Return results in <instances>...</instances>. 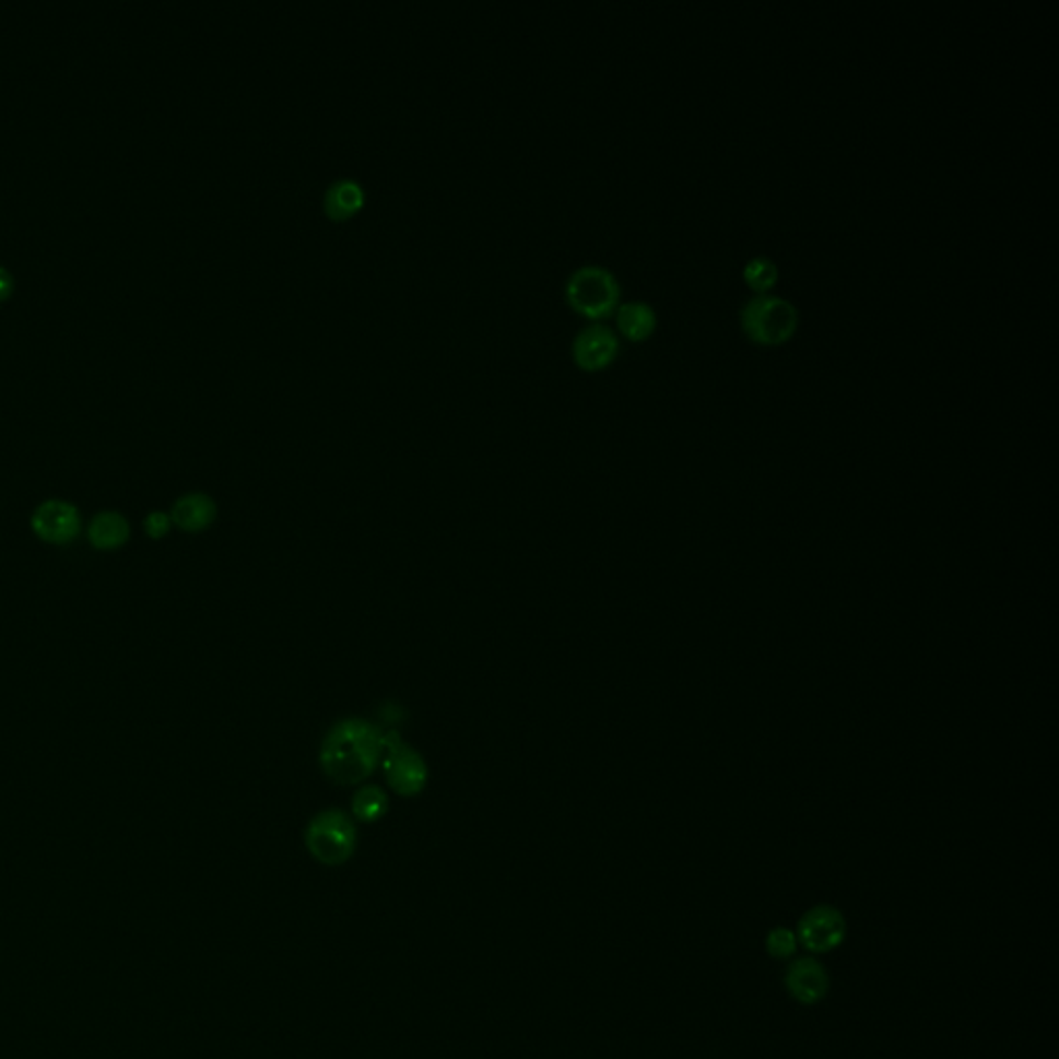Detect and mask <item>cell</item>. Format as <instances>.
Masks as SVG:
<instances>
[{
    "mask_svg": "<svg viewBox=\"0 0 1059 1059\" xmlns=\"http://www.w3.org/2000/svg\"><path fill=\"white\" fill-rule=\"evenodd\" d=\"M217 518V505L205 493H187L174 503L170 520L185 532H203Z\"/></svg>",
    "mask_w": 1059,
    "mask_h": 1059,
    "instance_id": "12",
    "label": "cell"
},
{
    "mask_svg": "<svg viewBox=\"0 0 1059 1059\" xmlns=\"http://www.w3.org/2000/svg\"><path fill=\"white\" fill-rule=\"evenodd\" d=\"M386 731L365 718L338 720L319 748V768L338 787H358L381 764Z\"/></svg>",
    "mask_w": 1059,
    "mask_h": 1059,
    "instance_id": "1",
    "label": "cell"
},
{
    "mask_svg": "<svg viewBox=\"0 0 1059 1059\" xmlns=\"http://www.w3.org/2000/svg\"><path fill=\"white\" fill-rule=\"evenodd\" d=\"M621 340L607 323H588L572 340V361L584 373H600L615 363Z\"/></svg>",
    "mask_w": 1059,
    "mask_h": 1059,
    "instance_id": "6",
    "label": "cell"
},
{
    "mask_svg": "<svg viewBox=\"0 0 1059 1059\" xmlns=\"http://www.w3.org/2000/svg\"><path fill=\"white\" fill-rule=\"evenodd\" d=\"M387 809H389V799L381 787L361 785L352 797V817L363 824L379 822L386 815Z\"/></svg>",
    "mask_w": 1059,
    "mask_h": 1059,
    "instance_id": "14",
    "label": "cell"
},
{
    "mask_svg": "<svg viewBox=\"0 0 1059 1059\" xmlns=\"http://www.w3.org/2000/svg\"><path fill=\"white\" fill-rule=\"evenodd\" d=\"M87 539L99 551L118 549L129 539V521L116 511H104L90 523Z\"/></svg>",
    "mask_w": 1059,
    "mask_h": 1059,
    "instance_id": "13",
    "label": "cell"
},
{
    "mask_svg": "<svg viewBox=\"0 0 1059 1059\" xmlns=\"http://www.w3.org/2000/svg\"><path fill=\"white\" fill-rule=\"evenodd\" d=\"M797 945H799L797 933L790 931L787 927L772 929L768 938H766V950H768L772 958H776V961H787V958H790L797 952Z\"/></svg>",
    "mask_w": 1059,
    "mask_h": 1059,
    "instance_id": "16",
    "label": "cell"
},
{
    "mask_svg": "<svg viewBox=\"0 0 1059 1059\" xmlns=\"http://www.w3.org/2000/svg\"><path fill=\"white\" fill-rule=\"evenodd\" d=\"M621 282L613 271L598 263H584L572 271L563 284L567 307L588 323H604L621 305Z\"/></svg>",
    "mask_w": 1059,
    "mask_h": 1059,
    "instance_id": "2",
    "label": "cell"
},
{
    "mask_svg": "<svg viewBox=\"0 0 1059 1059\" xmlns=\"http://www.w3.org/2000/svg\"><path fill=\"white\" fill-rule=\"evenodd\" d=\"M799 308L790 301L774 294H757L739 313L743 336L757 346L774 348L787 344L799 329Z\"/></svg>",
    "mask_w": 1059,
    "mask_h": 1059,
    "instance_id": "3",
    "label": "cell"
},
{
    "mask_svg": "<svg viewBox=\"0 0 1059 1059\" xmlns=\"http://www.w3.org/2000/svg\"><path fill=\"white\" fill-rule=\"evenodd\" d=\"M778 266L772 261L770 257L766 255H757V257H752L745 268H743V280L748 284V289L757 294H768L776 282H778Z\"/></svg>",
    "mask_w": 1059,
    "mask_h": 1059,
    "instance_id": "15",
    "label": "cell"
},
{
    "mask_svg": "<svg viewBox=\"0 0 1059 1059\" xmlns=\"http://www.w3.org/2000/svg\"><path fill=\"white\" fill-rule=\"evenodd\" d=\"M170 516L162 514V511H154L145 518V532L152 537V539H162L164 534H168L170 530Z\"/></svg>",
    "mask_w": 1059,
    "mask_h": 1059,
    "instance_id": "17",
    "label": "cell"
},
{
    "mask_svg": "<svg viewBox=\"0 0 1059 1059\" xmlns=\"http://www.w3.org/2000/svg\"><path fill=\"white\" fill-rule=\"evenodd\" d=\"M13 286H15V280H13L11 271L0 266V301H4L13 292Z\"/></svg>",
    "mask_w": 1059,
    "mask_h": 1059,
    "instance_id": "18",
    "label": "cell"
},
{
    "mask_svg": "<svg viewBox=\"0 0 1059 1059\" xmlns=\"http://www.w3.org/2000/svg\"><path fill=\"white\" fill-rule=\"evenodd\" d=\"M32 528L44 542H50V544L73 542L81 530L78 507L58 499L42 503L34 511Z\"/></svg>",
    "mask_w": 1059,
    "mask_h": 1059,
    "instance_id": "8",
    "label": "cell"
},
{
    "mask_svg": "<svg viewBox=\"0 0 1059 1059\" xmlns=\"http://www.w3.org/2000/svg\"><path fill=\"white\" fill-rule=\"evenodd\" d=\"M797 940L813 954H828L840 948L847 938V919L836 906L809 908L797 927Z\"/></svg>",
    "mask_w": 1059,
    "mask_h": 1059,
    "instance_id": "7",
    "label": "cell"
},
{
    "mask_svg": "<svg viewBox=\"0 0 1059 1059\" xmlns=\"http://www.w3.org/2000/svg\"><path fill=\"white\" fill-rule=\"evenodd\" d=\"M358 845V829L354 817L342 809L319 811L305 829L308 855L321 866H344Z\"/></svg>",
    "mask_w": 1059,
    "mask_h": 1059,
    "instance_id": "4",
    "label": "cell"
},
{
    "mask_svg": "<svg viewBox=\"0 0 1059 1059\" xmlns=\"http://www.w3.org/2000/svg\"><path fill=\"white\" fill-rule=\"evenodd\" d=\"M785 987L795 1002L815 1005L828 996V973L815 958H799L787 968Z\"/></svg>",
    "mask_w": 1059,
    "mask_h": 1059,
    "instance_id": "9",
    "label": "cell"
},
{
    "mask_svg": "<svg viewBox=\"0 0 1059 1059\" xmlns=\"http://www.w3.org/2000/svg\"><path fill=\"white\" fill-rule=\"evenodd\" d=\"M366 191L363 183L352 176L336 178L328 185L321 197V208L323 215L329 222L344 224L354 220L358 213L365 210Z\"/></svg>",
    "mask_w": 1059,
    "mask_h": 1059,
    "instance_id": "10",
    "label": "cell"
},
{
    "mask_svg": "<svg viewBox=\"0 0 1059 1059\" xmlns=\"http://www.w3.org/2000/svg\"><path fill=\"white\" fill-rule=\"evenodd\" d=\"M379 766L386 774L387 787L400 797H416L428 783L426 760L398 731H386Z\"/></svg>",
    "mask_w": 1059,
    "mask_h": 1059,
    "instance_id": "5",
    "label": "cell"
},
{
    "mask_svg": "<svg viewBox=\"0 0 1059 1059\" xmlns=\"http://www.w3.org/2000/svg\"><path fill=\"white\" fill-rule=\"evenodd\" d=\"M613 319H615L616 336H621V338H625L627 342H634V344L650 340L655 336L656 328H658V315H656L655 307L644 303V301L621 303L616 307Z\"/></svg>",
    "mask_w": 1059,
    "mask_h": 1059,
    "instance_id": "11",
    "label": "cell"
}]
</instances>
